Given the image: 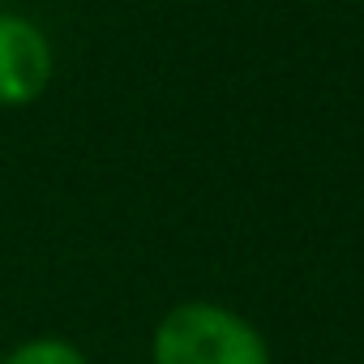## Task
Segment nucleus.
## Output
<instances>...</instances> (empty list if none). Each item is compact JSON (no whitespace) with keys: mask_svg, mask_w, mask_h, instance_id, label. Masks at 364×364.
<instances>
[{"mask_svg":"<svg viewBox=\"0 0 364 364\" xmlns=\"http://www.w3.org/2000/svg\"><path fill=\"white\" fill-rule=\"evenodd\" d=\"M56 48L26 14H0V107L22 112L52 90Z\"/></svg>","mask_w":364,"mask_h":364,"instance_id":"f03ea898","label":"nucleus"},{"mask_svg":"<svg viewBox=\"0 0 364 364\" xmlns=\"http://www.w3.org/2000/svg\"><path fill=\"white\" fill-rule=\"evenodd\" d=\"M0 364H90V360H86V351L73 338L35 334V338H22L18 347H9L5 355H0Z\"/></svg>","mask_w":364,"mask_h":364,"instance_id":"7ed1b4c3","label":"nucleus"},{"mask_svg":"<svg viewBox=\"0 0 364 364\" xmlns=\"http://www.w3.org/2000/svg\"><path fill=\"white\" fill-rule=\"evenodd\" d=\"M154 364H270V347L253 321L240 313L210 304V300H185L163 313L150 338Z\"/></svg>","mask_w":364,"mask_h":364,"instance_id":"f257e3e1","label":"nucleus"}]
</instances>
